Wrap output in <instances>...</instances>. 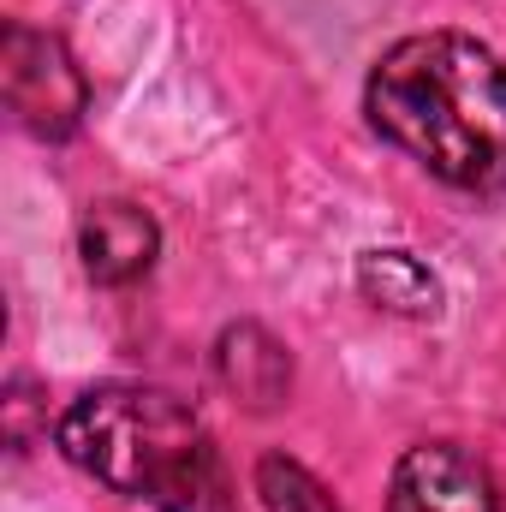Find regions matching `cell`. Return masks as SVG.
<instances>
[{
    "label": "cell",
    "instance_id": "cell-1",
    "mask_svg": "<svg viewBox=\"0 0 506 512\" xmlns=\"http://www.w3.org/2000/svg\"><path fill=\"white\" fill-rule=\"evenodd\" d=\"M376 137L465 197L506 191V60L465 30H417L381 48L364 84Z\"/></svg>",
    "mask_w": 506,
    "mask_h": 512
},
{
    "label": "cell",
    "instance_id": "cell-2",
    "mask_svg": "<svg viewBox=\"0 0 506 512\" xmlns=\"http://www.w3.org/2000/svg\"><path fill=\"white\" fill-rule=\"evenodd\" d=\"M60 453L155 512H239L233 471L209 423L167 387L102 382L78 393L54 423Z\"/></svg>",
    "mask_w": 506,
    "mask_h": 512
},
{
    "label": "cell",
    "instance_id": "cell-3",
    "mask_svg": "<svg viewBox=\"0 0 506 512\" xmlns=\"http://www.w3.org/2000/svg\"><path fill=\"white\" fill-rule=\"evenodd\" d=\"M0 90H6L12 120L30 137H42V143H66L72 131L84 126V114H90V84H84L78 60L66 54V42L54 30L24 24V18L6 24Z\"/></svg>",
    "mask_w": 506,
    "mask_h": 512
},
{
    "label": "cell",
    "instance_id": "cell-4",
    "mask_svg": "<svg viewBox=\"0 0 506 512\" xmlns=\"http://www.w3.org/2000/svg\"><path fill=\"white\" fill-rule=\"evenodd\" d=\"M387 512H501V483L471 447L417 441L393 465Z\"/></svg>",
    "mask_w": 506,
    "mask_h": 512
},
{
    "label": "cell",
    "instance_id": "cell-5",
    "mask_svg": "<svg viewBox=\"0 0 506 512\" xmlns=\"http://www.w3.org/2000/svg\"><path fill=\"white\" fill-rule=\"evenodd\" d=\"M78 256H84V274L96 286H137L161 256V227L143 203L102 197L78 221Z\"/></svg>",
    "mask_w": 506,
    "mask_h": 512
},
{
    "label": "cell",
    "instance_id": "cell-6",
    "mask_svg": "<svg viewBox=\"0 0 506 512\" xmlns=\"http://www.w3.org/2000/svg\"><path fill=\"white\" fill-rule=\"evenodd\" d=\"M215 376L245 411H274L292 393V352L262 328V322H233L215 340Z\"/></svg>",
    "mask_w": 506,
    "mask_h": 512
},
{
    "label": "cell",
    "instance_id": "cell-7",
    "mask_svg": "<svg viewBox=\"0 0 506 512\" xmlns=\"http://www.w3.org/2000/svg\"><path fill=\"white\" fill-rule=\"evenodd\" d=\"M352 280H358L364 304H376L381 316H399V322H441V310H447L441 274L417 251H399V245L364 251L358 268H352Z\"/></svg>",
    "mask_w": 506,
    "mask_h": 512
},
{
    "label": "cell",
    "instance_id": "cell-8",
    "mask_svg": "<svg viewBox=\"0 0 506 512\" xmlns=\"http://www.w3.org/2000/svg\"><path fill=\"white\" fill-rule=\"evenodd\" d=\"M256 501H262V512H340V501L286 453L256 459Z\"/></svg>",
    "mask_w": 506,
    "mask_h": 512
}]
</instances>
